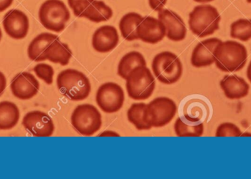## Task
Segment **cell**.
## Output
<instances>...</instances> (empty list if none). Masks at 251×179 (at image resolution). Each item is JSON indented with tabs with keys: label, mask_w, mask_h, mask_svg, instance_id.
<instances>
[{
	"label": "cell",
	"mask_w": 251,
	"mask_h": 179,
	"mask_svg": "<svg viewBox=\"0 0 251 179\" xmlns=\"http://www.w3.org/2000/svg\"><path fill=\"white\" fill-rule=\"evenodd\" d=\"M59 39L60 38L54 34L49 32L40 34L29 44L27 49L28 57L33 61H44L47 60L46 54L49 47Z\"/></svg>",
	"instance_id": "cell-17"
},
{
	"label": "cell",
	"mask_w": 251,
	"mask_h": 179,
	"mask_svg": "<svg viewBox=\"0 0 251 179\" xmlns=\"http://www.w3.org/2000/svg\"><path fill=\"white\" fill-rule=\"evenodd\" d=\"M217 137H241L243 136L241 130L232 123L226 122L221 124L217 128Z\"/></svg>",
	"instance_id": "cell-28"
},
{
	"label": "cell",
	"mask_w": 251,
	"mask_h": 179,
	"mask_svg": "<svg viewBox=\"0 0 251 179\" xmlns=\"http://www.w3.org/2000/svg\"><path fill=\"white\" fill-rule=\"evenodd\" d=\"M248 2L251 3V0H247Z\"/></svg>",
	"instance_id": "cell-37"
},
{
	"label": "cell",
	"mask_w": 251,
	"mask_h": 179,
	"mask_svg": "<svg viewBox=\"0 0 251 179\" xmlns=\"http://www.w3.org/2000/svg\"><path fill=\"white\" fill-rule=\"evenodd\" d=\"M38 17L46 29L60 32L66 28L71 15L67 6L61 0H47L40 7Z\"/></svg>",
	"instance_id": "cell-5"
},
{
	"label": "cell",
	"mask_w": 251,
	"mask_h": 179,
	"mask_svg": "<svg viewBox=\"0 0 251 179\" xmlns=\"http://www.w3.org/2000/svg\"><path fill=\"white\" fill-rule=\"evenodd\" d=\"M146 66V61L141 53L133 51L126 54L120 60L118 66V75L126 79L128 75L136 68Z\"/></svg>",
	"instance_id": "cell-21"
},
{
	"label": "cell",
	"mask_w": 251,
	"mask_h": 179,
	"mask_svg": "<svg viewBox=\"0 0 251 179\" xmlns=\"http://www.w3.org/2000/svg\"><path fill=\"white\" fill-rule=\"evenodd\" d=\"M221 17L217 8L210 4L195 7L189 14V26L194 35L204 38L219 29Z\"/></svg>",
	"instance_id": "cell-3"
},
{
	"label": "cell",
	"mask_w": 251,
	"mask_h": 179,
	"mask_svg": "<svg viewBox=\"0 0 251 179\" xmlns=\"http://www.w3.org/2000/svg\"><path fill=\"white\" fill-rule=\"evenodd\" d=\"M158 19L165 25L168 39L181 41L186 38L187 27L181 16L176 13L169 9H162L158 13Z\"/></svg>",
	"instance_id": "cell-14"
},
{
	"label": "cell",
	"mask_w": 251,
	"mask_h": 179,
	"mask_svg": "<svg viewBox=\"0 0 251 179\" xmlns=\"http://www.w3.org/2000/svg\"><path fill=\"white\" fill-rule=\"evenodd\" d=\"M1 38H2V32H1V28H0V41H1Z\"/></svg>",
	"instance_id": "cell-36"
},
{
	"label": "cell",
	"mask_w": 251,
	"mask_h": 179,
	"mask_svg": "<svg viewBox=\"0 0 251 179\" xmlns=\"http://www.w3.org/2000/svg\"><path fill=\"white\" fill-rule=\"evenodd\" d=\"M231 37L242 41L251 38V19H240L231 25Z\"/></svg>",
	"instance_id": "cell-27"
},
{
	"label": "cell",
	"mask_w": 251,
	"mask_h": 179,
	"mask_svg": "<svg viewBox=\"0 0 251 179\" xmlns=\"http://www.w3.org/2000/svg\"><path fill=\"white\" fill-rule=\"evenodd\" d=\"M152 70L156 79L165 85H172L179 80L183 66L178 56L171 51H162L155 56Z\"/></svg>",
	"instance_id": "cell-4"
},
{
	"label": "cell",
	"mask_w": 251,
	"mask_h": 179,
	"mask_svg": "<svg viewBox=\"0 0 251 179\" xmlns=\"http://www.w3.org/2000/svg\"><path fill=\"white\" fill-rule=\"evenodd\" d=\"M20 112L16 103L11 102H0V130H9L17 125Z\"/></svg>",
	"instance_id": "cell-19"
},
{
	"label": "cell",
	"mask_w": 251,
	"mask_h": 179,
	"mask_svg": "<svg viewBox=\"0 0 251 179\" xmlns=\"http://www.w3.org/2000/svg\"><path fill=\"white\" fill-rule=\"evenodd\" d=\"M137 36L143 42L157 44L166 36V29L159 19L146 16L137 27Z\"/></svg>",
	"instance_id": "cell-13"
},
{
	"label": "cell",
	"mask_w": 251,
	"mask_h": 179,
	"mask_svg": "<svg viewBox=\"0 0 251 179\" xmlns=\"http://www.w3.org/2000/svg\"><path fill=\"white\" fill-rule=\"evenodd\" d=\"M2 25L7 35L13 39H23L29 32V22L27 16L17 9L9 10L4 15Z\"/></svg>",
	"instance_id": "cell-11"
},
{
	"label": "cell",
	"mask_w": 251,
	"mask_h": 179,
	"mask_svg": "<svg viewBox=\"0 0 251 179\" xmlns=\"http://www.w3.org/2000/svg\"><path fill=\"white\" fill-rule=\"evenodd\" d=\"M127 93L134 100H146L153 94L156 82L151 71L146 66L134 69L126 79Z\"/></svg>",
	"instance_id": "cell-6"
},
{
	"label": "cell",
	"mask_w": 251,
	"mask_h": 179,
	"mask_svg": "<svg viewBox=\"0 0 251 179\" xmlns=\"http://www.w3.org/2000/svg\"><path fill=\"white\" fill-rule=\"evenodd\" d=\"M147 104L145 103H134L130 106L127 112L128 121L135 127L137 130H149L152 127L148 124L145 118V111Z\"/></svg>",
	"instance_id": "cell-26"
},
{
	"label": "cell",
	"mask_w": 251,
	"mask_h": 179,
	"mask_svg": "<svg viewBox=\"0 0 251 179\" xmlns=\"http://www.w3.org/2000/svg\"><path fill=\"white\" fill-rule=\"evenodd\" d=\"M149 6L155 11L162 10L167 3V0H149Z\"/></svg>",
	"instance_id": "cell-31"
},
{
	"label": "cell",
	"mask_w": 251,
	"mask_h": 179,
	"mask_svg": "<svg viewBox=\"0 0 251 179\" xmlns=\"http://www.w3.org/2000/svg\"><path fill=\"white\" fill-rule=\"evenodd\" d=\"M220 85L225 96L229 99H240L246 97L250 89L248 82L237 75L224 77Z\"/></svg>",
	"instance_id": "cell-18"
},
{
	"label": "cell",
	"mask_w": 251,
	"mask_h": 179,
	"mask_svg": "<svg viewBox=\"0 0 251 179\" xmlns=\"http://www.w3.org/2000/svg\"><path fill=\"white\" fill-rule=\"evenodd\" d=\"M71 121L75 129L83 136L94 135L102 126L101 113L96 106L89 103L76 106Z\"/></svg>",
	"instance_id": "cell-7"
},
{
	"label": "cell",
	"mask_w": 251,
	"mask_h": 179,
	"mask_svg": "<svg viewBox=\"0 0 251 179\" xmlns=\"http://www.w3.org/2000/svg\"><path fill=\"white\" fill-rule=\"evenodd\" d=\"M125 100V92L120 85L114 82L103 84L96 96L97 104L106 113H114L120 110Z\"/></svg>",
	"instance_id": "cell-9"
},
{
	"label": "cell",
	"mask_w": 251,
	"mask_h": 179,
	"mask_svg": "<svg viewBox=\"0 0 251 179\" xmlns=\"http://www.w3.org/2000/svg\"><path fill=\"white\" fill-rule=\"evenodd\" d=\"M57 85L60 93L72 101L87 99L91 91L88 78L76 69H69L59 74Z\"/></svg>",
	"instance_id": "cell-2"
},
{
	"label": "cell",
	"mask_w": 251,
	"mask_h": 179,
	"mask_svg": "<svg viewBox=\"0 0 251 179\" xmlns=\"http://www.w3.org/2000/svg\"><path fill=\"white\" fill-rule=\"evenodd\" d=\"M6 85H7V80H6L5 76L4 74L0 72V96L5 90Z\"/></svg>",
	"instance_id": "cell-33"
},
{
	"label": "cell",
	"mask_w": 251,
	"mask_h": 179,
	"mask_svg": "<svg viewBox=\"0 0 251 179\" xmlns=\"http://www.w3.org/2000/svg\"><path fill=\"white\" fill-rule=\"evenodd\" d=\"M13 2V0H0V13L8 8Z\"/></svg>",
	"instance_id": "cell-32"
},
{
	"label": "cell",
	"mask_w": 251,
	"mask_h": 179,
	"mask_svg": "<svg viewBox=\"0 0 251 179\" xmlns=\"http://www.w3.org/2000/svg\"><path fill=\"white\" fill-rule=\"evenodd\" d=\"M22 125L35 137H51L54 131V124L51 117L38 110L26 113L24 117Z\"/></svg>",
	"instance_id": "cell-10"
},
{
	"label": "cell",
	"mask_w": 251,
	"mask_h": 179,
	"mask_svg": "<svg viewBox=\"0 0 251 179\" xmlns=\"http://www.w3.org/2000/svg\"><path fill=\"white\" fill-rule=\"evenodd\" d=\"M174 130L178 137H199L203 135L204 126L202 122H191L184 118H178L174 124Z\"/></svg>",
	"instance_id": "cell-24"
},
{
	"label": "cell",
	"mask_w": 251,
	"mask_h": 179,
	"mask_svg": "<svg viewBox=\"0 0 251 179\" xmlns=\"http://www.w3.org/2000/svg\"><path fill=\"white\" fill-rule=\"evenodd\" d=\"M207 112L208 108L204 102L193 99L186 103L184 107V118L191 122L203 123Z\"/></svg>",
	"instance_id": "cell-25"
},
{
	"label": "cell",
	"mask_w": 251,
	"mask_h": 179,
	"mask_svg": "<svg viewBox=\"0 0 251 179\" xmlns=\"http://www.w3.org/2000/svg\"><path fill=\"white\" fill-rule=\"evenodd\" d=\"M217 67L224 72L241 70L246 66L248 51L244 45L234 41H221L214 51Z\"/></svg>",
	"instance_id": "cell-1"
},
{
	"label": "cell",
	"mask_w": 251,
	"mask_h": 179,
	"mask_svg": "<svg viewBox=\"0 0 251 179\" xmlns=\"http://www.w3.org/2000/svg\"><path fill=\"white\" fill-rule=\"evenodd\" d=\"M40 88L39 82L32 74L22 72L16 75L10 84L15 97L21 100H29L36 96Z\"/></svg>",
	"instance_id": "cell-12"
},
{
	"label": "cell",
	"mask_w": 251,
	"mask_h": 179,
	"mask_svg": "<svg viewBox=\"0 0 251 179\" xmlns=\"http://www.w3.org/2000/svg\"><path fill=\"white\" fill-rule=\"evenodd\" d=\"M113 12L111 7L101 0H94L85 10L83 18H86L91 22L95 23L107 22L113 16Z\"/></svg>",
	"instance_id": "cell-22"
},
{
	"label": "cell",
	"mask_w": 251,
	"mask_h": 179,
	"mask_svg": "<svg viewBox=\"0 0 251 179\" xmlns=\"http://www.w3.org/2000/svg\"><path fill=\"white\" fill-rule=\"evenodd\" d=\"M34 72L38 78L42 79L47 85H51L54 72L53 68L47 63H38L34 68Z\"/></svg>",
	"instance_id": "cell-29"
},
{
	"label": "cell",
	"mask_w": 251,
	"mask_h": 179,
	"mask_svg": "<svg viewBox=\"0 0 251 179\" xmlns=\"http://www.w3.org/2000/svg\"><path fill=\"white\" fill-rule=\"evenodd\" d=\"M119 42L117 29L110 25H104L98 28L93 35V47L98 52H110L117 47Z\"/></svg>",
	"instance_id": "cell-15"
},
{
	"label": "cell",
	"mask_w": 251,
	"mask_h": 179,
	"mask_svg": "<svg viewBox=\"0 0 251 179\" xmlns=\"http://www.w3.org/2000/svg\"><path fill=\"white\" fill-rule=\"evenodd\" d=\"M94 0H68L69 7L77 17H83L84 13Z\"/></svg>",
	"instance_id": "cell-30"
},
{
	"label": "cell",
	"mask_w": 251,
	"mask_h": 179,
	"mask_svg": "<svg viewBox=\"0 0 251 179\" xmlns=\"http://www.w3.org/2000/svg\"><path fill=\"white\" fill-rule=\"evenodd\" d=\"M176 112V104L172 99L158 97L146 106L145 118L151 127L160 128L169 124Z\"/></svg>",
	"instance_id": "cell-8"
},
{
	"label": "cell",
	"mask_w": 251,
	"mask_h": 179,
	"mask_svg": "<svg viewBox=\"0 0 251 179\" xmlns=\"http://www.w3.org/2000/svg\"><path fill=\"white\" fill-rule=\"evenodd\" d=\"M221 41L218 38H212L198 44L192 53V65L196 68H202L213 64L215 63L214 51Z\"/></svg>",
	"instance_id": "cell-16"
},
{
	"label": "cell",
	"mask_w": 251,
	"mask_h": 179,
	"mask_svg": "<svg viewBox=\"0 0 251 179\" xmlns=\"http://www.w3.org/2000/svg\"><path fill=\"white\" fill-rule=\"evenodd\" d=\"M247 77L249 80L250 81L251 83V61L250 64H249V67L247 69Z\"/></svg>",
	"instance_id": "cell-34"
},
{
	"label": "cell",
	"mask_w": 251,
	"mask_h": 179,
	"mask_svg": "<svg viewBox=\"0 0 251 179\" xmlns=\"http://www.w3.org/2000/svg\"><path fill=\"white\" fill-rule=\"evenodd\" d=\"M194 1L199 3H206L210 2V1H214V0H194Z\"/></svg>",
	"instance_id": "cell-35"
},
{
	"label": "cell",
	"mask_w": 251,
	"mask_h": 179,
	"mask_svg": "<svg viewBox=\"0 0 251 179\" xmlns=\"http://www.w3.org/2000/svg\"><path fill=\"white\" fill-rule=\"evenodd\" d=\"M143 17L138 13L131 12L126 13L121 19L119 23L121 33L125 40L128 41L138 40L137 36V27Z\"/></svg>",
	"instance_id": "cell-20"
},
{
	"label": "cell",
	"mask_w": 251,
	"mask_h": 179,
	"mask_svg": "<svg viewBox=\"0 0 251 179\" xmlns=\"http://www.w3.org/2000/svg\"><path fill=\"white\" fill-rule=\"evenodd\" d=\"M72 57V50L69 46L62 43L60 39L53 43L47 50L46 59L54 63H59L61 66L69 64Z\"/></svg>",
	"instance_id": "cell-23"
}]
</instances>
